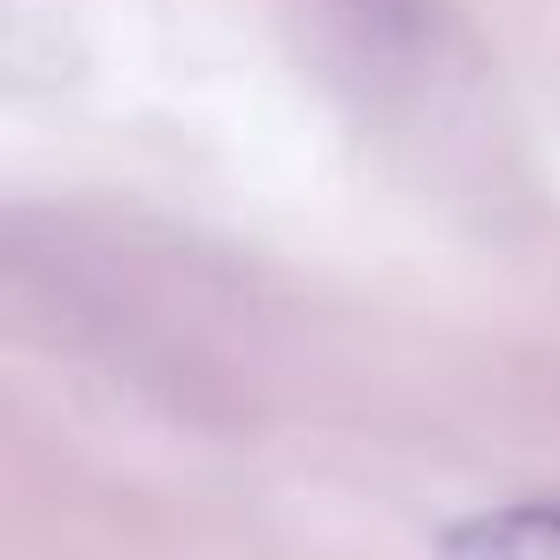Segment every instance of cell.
Here are the masks:
<instances>
[{"mask_svg": "<svg viewBox=\"0 0 560 560\" xmlns=\"http://www.w3.org/2000/svg\"><path fill=\"white\" fill-rule=\"evenodd\" d=\"M438 560H560V499H514L460 514L438 537Z\"/></svg>", "mask_w": 560, "mask_h": 560, "instance_id": "1", "label": "cell"}]
</instances>
